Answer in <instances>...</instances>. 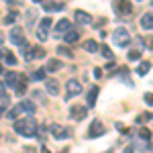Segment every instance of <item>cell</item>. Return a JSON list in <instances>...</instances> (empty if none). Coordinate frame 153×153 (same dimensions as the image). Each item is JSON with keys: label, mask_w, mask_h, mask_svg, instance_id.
I'll return each instance as SVG.
<instances>
[{"label": "cell", "mask_w": 153, "mask_h": 153, "mask_svg": "<svg viewBox=\"0 0 153 153\" xmlns=\"http://www.w3.org/2000/svg\"><path fill=\"white\" fill-rule=\"evenodd\" d=\"M51 25H53V21H51L49 16H45V19L39 21V27H37V39H39V41H47Z\"/></svg>", "instance_id": "3957f363"}, {"label": "cell", "mask_w": 153, "mask_h": 153, "mask_svg": "<svg viewBox=\"0 0 153 153\" xmlns=\"http://www.w3.org/2000/svg\"><path fill=\"white\" fill-rule=\"evenodd\" d=\"M8 106H10V96L4 92V94H0V108H4V110H6Z\"/></svg>", "instance_id": "d4e9b609"}, {"label": "cell", "mask_w": 153, "mask_h": 153, "mask_svg": "<svg viewBox=\"0 0 153 153\" xmlns=\"http://www.w3.org/2000/svg\"><path fill=\"white\" fill-rule=\"evenodd\" d=\"M2 43H4V35L0 33V45H2Z\"/></svg>", "instance_id": "ab89813d"}, {"label": "cell", "mask_w": 153, "mask_h": 153, "mask_svg": "<svg viewBox=\"0 0 153 153\" xmlns=\"http://www.w3.org/2000/svg\"><path fill=\"white\" fill-rule=\"evenodd\" d=\"M8 39H10V43L12 45H23L25 43V31H23V27H12L10 29V33H8Z\"/></svg>", "instance_id": "8992f818"}, {"label": "cell", "mask_w": 153, "mask_h": 153, "mask_svg": "<svg viewBox=\"0 0 153 153\" xmlns=\"http://www.w3.org/2000/svg\"><path fill=\"white\" fill-rule=\"evenodd\" d=\"M139 57H141V49H131L129 55H127V59H129V61H137Z\"/></svg>", "instance_id": "4316f807"}, {"label": "cell", "mask_w": 153, "mask_h": 153, "mask_svg": "<svg viewBox=\"0 0 153 153\" xmlns=\"http://www.w3.org/2000/svg\"><path fill=\"white\" fill-rule=\"evenodd\" d=\"M94 78H102V70H100V68H96V70H94Z\"/></svg>", "instance_id": "74e56055"}, {"label": "cell", "mask_w": 153, "mask_h": 153, "mask_svg": "<svg viewBox=\"0 0 153 153\" xmlns=\"http://www.w3.org/2000/svg\"><path fill=\"white\" fill-rule=\"evenodd\" d=\"M57 53H59V55H65V57H74V53H71V49L68 47V45H61V47H57Z\"/></svg>", "instance_id": "f1b7e54d"}, {"label": "cell", "mask_w": 153, "mask_h": 153, "mask_svg": "<svg viewBox=\"0 0 153 153\" xmlns=\"http://www.w3.org/2000/svg\"><path fill=\"white\" fill-rule=\"evenodd\" d=\"M25 92H27V82H25L23 78H21V82H19V86H16V94H19V96H23Z\"/></svg>", "instance_id": "f546056e"}, {"label": "cell", "mask_w": 153, "mask_h": 153, "mask_svg": "<svg viewBox=\"0 0 153 153\" xmlns=\"http://www.w3.org/2000/svg\"><path fill=\"white\" fill-rule=\"evenodd\" d=\"M45 88H47V94H51V96H57L59 94L57 80H45Z\"/></svg>", "instance_id": "ac0fdd59"}, {"label": "cell", "mask_w": 153, "mask_h": 153, "mask_svg": "<svg viewBox=\"0 0 153 153\" xmlns=\"http://www.w3.org/2000/svg\"><path fill=\"white\" fill-rule=\"evenodd\" d=\"M78 39H80V33H78L76 29H70V31L63 35V41H65L68 45H74V43H78Z\"/></svg>", "instance_id": "9a60e30c"}, {"label": "cell", "mask_w": 153, "mask_h": 153, "mask_svg": "<svg viewBox=\"0 0 153 153\" xmlns=\"http://www.w3.org/2000/svg\"><path fill=\"white\" fill-rule=\"evenodd\" d=\"M43 10L45 12H59V10H63V4L61 2H47V4H43Z\"/></svg>", "instance_id": "d6986e66"}, {"label": "cell", "mask_w": 153, "mask_h": 153, "mask_svg": "<svg viewBox=\"0 0 153 153\" xmlns=\"http://www.w3.org/2000/svg\"><path fill=\"white\" fill-rule=\"evenodd\" d=\"M2 114H4V108H0V118H2Z\"/></svg>", "instance_id": "b9f144b4"}, {"label": "cell", "mask_w": 153, "mask_h": 153, "mask_svg": "<svg viewBox=\"0 0 153 153\" xmlns=\"http://www.w3.org/2000/svg\"><path fill=\"white\" fill-rule=\"evenodd\" d=\"M70 29H71V21H68V19H61V21H57V25H55V31H53V33H55V35H61V33L65 35Z\"/></svg>", "instance_id": "4fadbf2b"}, {"label": "cell", "mask_w": 153, "mask_h": 153, "mask_svg": "<svg viewBox=\"0 0 153 153\" xmlns=\"http://www.w3.org/2000/svg\"><path fill=\"white\" fill-rule=\"evenodd\" d=\"M106 23V19H100V21H98V23H94V27H102V25Z\"/></svg>", "instance_id": "f35d334b"}, {"label": "cell", "mask_w": 153, "mask_h": 153, "mask_svg": "<svg viewBox=\"0 0 153 153\" xmlns=\"http://www.w3.org/2000/svg\"><path fill=\"white\" fill-rule=\"evenodd\" d=\"M143 100L147 102V106H153V92H147V94L143 96Z\"/></svg>", "instance_id": "e575fe53"}, {"label": "cell", "mask_w": 153, "mask_h": 153, "mask_svg": "<svg viewBox=\"0 0 153 153\" xmlns=\"http://www.w3.org/2000/svg\"><path fill=\"white\" fill-rule=\"evenodd\" d=\"M21 108H23V112H27V114H35L37 104L33 100H21Z\"/></svg>", "instance_id": "2e32d148"}, {"label": "cell", "mask_w": 153, "mask_h": 153, "mask_svg": "<svg viewBox=\"0 0 153 153\" xmlns=\"http://www.w3.org/2000/svg\"><path fill=\"white\" fill-rule=\"evenodd\" d=\"M100 53H102V55H104L106 59H112V57H114V55H112V51L106 47V45H102V47H100Z\"/></svg>", "instance_id": "836d02e7"}, {"label": "cell", "mask_w": 153, "mask_h": 153, "mask_svg": "<svg viewBox=\"0 0 153 153\" xmlns=\"http://www.w3.org/2000/svg\"><path fill=\"white\" fill-rule=\"evenodd\" d=\"M139 137H141L143 141H149V139H151V131H149V129H145V127H143V129L139 131Z\"/></svg>", "instance_id": "1f68e13d"}, {"label": "cell", "mask_w": 153, "mask_h": 153, "mask_svg": "<svg viewBox=\"0 0 153 153\" xmlns=\"http://www.w3.org/2000/svg\"><path fill=\"white\" fill-rule=\"evenodd\" d=\"M84 49L90 51V53H96V51H98V43H96L94 39H88V41L84 43Z\"/></svg>", "instance_id": "7402d4cb"}, {"label": "cell", "mask_w": 153, "mask_h": 153, "mask_svg": "<svg viewBox=\"0 0 153 153\" xmlns=\"http://www.w3.org/2000/svg\"><path fill=\"white\" fill-rule=\"evenodd\" d=\"M0 94H4V86L2 84H0Z\"/></svg>", "instance_id": "60d3db41"}, {"label": "cell", "mask_w": 153, "mask_h": 153, "mask_svg": "<svg viewBox=\"0 0 153 153\" xmlns=\"http://www.w3.org/2000/svg\"><path fill=\"white\" fill-rule=\"evenodd\" d=\"M151 4H153V2H151Z\"/></svg>", "instance_id": "f6af8a7d"}, {"label": "cell", "mask_w": 153, "mask_h": 153, "mask_svg": "<svg viewBox=\"0 0 153 153\" xmlns=\"http://www.w3.org/2000/svg\"><path fill=\"white\" fill-rule=\"evenodd\" d=\"M65 88H68V98L82 94V86H80V82H78V80H68Z\"/></svg>", "instance_id": "8fae6325"}, {"label": "cell", "mask_w": 153, "mask_h": 153, "mask_svg": "<svg viewBox=\"0 0 153 153\" xmlns=\"http://www.w3.org/2000/svg\"><path fill=\"white\" fill-rule=\"evenodd\" d=\"M0 55L4 57V61H6L8 65H16V57H14L12 51H0Z\"/></svg>", "instance_id": "44dd1931"}, {"label": "cell", "mask_w": 153, "mask_h": 153, "mask_svg": "<svg viewBox=\"0 0 153 153\" xmlns=\"http://www.w3.org/2000/svg\"><path fill=\"white\" fill-rule=\"evenodd\" d=\"M63 68V63L59 61V59H49L47 61V65H45V71H57Z\"/></svg>", "instance_id": "ffe728a7"}, {"label": "cell", "mask_w": 153, "mask_h": 153, "mask_svg": "<svg viewBox=\"0 0 153 153\" xmlns=\"http://www.w3.org/2000/svg\"><path fill=\"white\" fill-rule=\"evenodd\" d=\"M14 131L21 135V137H37V131H39V127H37V120H33V118H19L16 123H14Z\"/></svg>", "instance_id": "6da1fadb"}, {"label": "cell", "mask_w": 153, "mask_h": 153, "mask_svg": "<svg viewBox=\"0 0 153 153\" xmlns=\"http://www.w3.org/2000/svg\"><path fill=\"white\" fill-rule=\"evenodd\" d=\"M2 71H4V68H2V65H0V76H2Z\"/></svg>", "instance_id": "7bdbcfd3"}, {"label": "cell", "mask_w": 153, "mask_h": 153, "mask_svg": "<svg viewBox=\"0 0 153 153\" xmlns=\"http://www.w3.org/2000/svg\"><path fill=\"white\" fill-rule=\"evenodd\" d=\"M49 131H51L53 139H59V141H63V139L70 137V129H68V127H61V125H51Z\"/></svg>", "instance_id": "52a82bcc"}, {"label": "cell", "mask_w": 153, "mask_h": 153, "mask_svg": "<svg viewBox=\"0 0 153 153\" xmlns=\"http://www.w3.org/2000/svg\"><path fill=\"white\" fill-rule=\"evenodd\" d=\"M149 68H151V63H149V61H141V63H139V68H137V74H139V76H147Z\"/></svg>", "instance_id": "603a6c76"}, {"label": "cell", "mask_w": 153, "mask_h": 153, "mask_svg": "<svg viewBox=\"0 0 153 153\" xmlns=\"http://www.w3.org/2000/svg\"><path fill=\"white\" fill-rule=\"evenodd\" d=\"M21 82V76L16 74V71H6V78H4V84H6V88H16Z\"/></svg>", "instance_id": "7c38bea8"}, {"label": "cell", "mask_w": 153, "mask_h": 153, "mask_svg": "<svg viewBox=\"0 0 153 153\" xmlns=\"http://www.w3.org/2000/svg\"><path fill=\"white\" fill-rule=\"evenodd\" d=\"M8 4H12V6H19V4H23V0H6Z\"/></svg>", "instance_id": "8d00e7d4"}, {"label": "cell", "mask_w": 153, "mask_h": 153, "mask_svg": "<svg viewBox=\"0 0 153 153\" xmlns=\"http://www.w3.org/2000/svg\"><path fill=\"white\" fill-rule=\"evenodd\" d=\"M47 78V71H45V68L43 70H37L33 76H31V80H35V82H41V80H45Z\"/></svg>", "instance_id": "cb8c5ba5"}, {"label": "cell", "mask_w": 153, "mask_h": 153, "mask_svg": "<svg viewBox=\"0 0 153 153\" xmlns=\"http://www.w3.org/2000/svg\"><path fill=\"white\" fill-rule=\"evenodd\" d=\"M86 117H88V106L86 104H71V108H70L71 120H84Z\"/></svg>", "instance_id": "277c9868"}, {"label": "cell", "mask_w": 153, "mask_h": 153, "mask_svg": "<svg viewBox=\"0 0 153 153\" xmlns=\"http://www.w3.org/2000/svg\"><path fill=\"white\" fill-rule=\"evenodd\" d=\"M21 112H23V108H21V104H16V106H14V108H12V110H10V112H8V114H6V117L10 118V120H14V118L19 117V114H21Z\"/></svg>", "instance_id": "83f0119b"}, {"label": "cell", "mask_w": 153, "mask_h": 153, "mask_svg": "<svg viewBox=\"0 0 153 153\" xmlns=\"http://www.w3.org/2000/svg\"><path fill=\"white\" fill-rule=\"evenodd\" d=\"M98 94H100V88H98V86H92V88L88 90V96H86V106H88V108H94L96 106Z\"/></svg>", "instance_id": "30bf717a"}, {"label": "cell", "mask_w": 153, "mask_h": 153, "mask_svg": "<svg viewBox=\"0 0 153 153\" xmlns=\"http://www.w3.org/2000/svg\"><path fill=\"white\" fill-rule=\"evenodd\" d=\"M114 10H117V14H131V10H133V6H131L129 0H114Z\"/></svg>", "instance_id": "ba28073f"}, {"label": "cell", "mask_w": 153, "mask_h": 153, "mask_svg": "<svg viewBox=\"0 0 153 153\" xmlns=\"http://www.w3.org/2000/svg\"><path fill=\"white\" fill-rule=\"evenodd\" d=\"M74 21L80 23V25H88V23H92V16H90L88 12H84V10H76L74 12Z\"/></svg>", "instance_id": "5bb4252c"}, {"label": "cell", "mask_w": 153, "mask_h": 153, "mask_svg": "<svg viewBox=\"0 0 153 153\" xmlns=\"http://www.w3.org/2000/svg\"><path fill=\"white\" fill-rule=\"evenodd\" d=\"M147 120H153V112H145L137 117V123H147Z\"/></svg>", "instance_id": "4dcf8cb0"}, {"label": "cell", "mask_w": 153, "mask_h": 153, "mask_svg": "<svg viewBox=\"0 0 153 153\" xmlns=\"http://www.w3.org/2000/svg\"><path fill=\"white\" fill-rule=\"evenodd\" d=\"M123 153H135V145H127V147H125V151Z\"/></svg>", "instance_id": "d590c367"}, {"label": "cell", "mask_w": 153, "mask_h": 153, "mask_svg": "<svg viewBox=\"0 0 153 153\" xmlns=\"http://www.w3.org/2000/svg\"><path fill=\"white\" fill-rule=\"evenodd\" d=\"M45 55H47V53H45V49L39 47V45H35V47L29 49V53L25 55V59H27V61H33V59H43Z\"/></svg>", "instance_id": "9c48e42d"}, {"label": "cell", "mask_w": 153, "mask_h": 153, "mask_svg": "<svg viewBox=\"0 0 153 153\" xmlns=\"http://www.w3.org/2000/svg\"><path fill=\"white\" fill-rule=\"evenodd\" d=\"M137 39H139V43H141L143 47L153 49V39H151V37H137Z\"/></svg>", "instance_id": "484cf974"}, {"label": "cell", "mask_w": 153, "mask_h": 153, "mask_svg": "<svg viewBox=\"0 0 153 153\" xmlns=\"http://www.w3.org/2000/svg\"><path fill=\"white\" fill-rule=\"evenodd\" d=\"M141 27L147 29V31L153 29V12H145V14L141 16Z\"/></svg>", "instance_id": "e0dca14e"}, {"label": "cell", "mask_w": 153, "mask_h": 153, "mask_svg": "<svg viewBox=\"0 0 153 153\" xmlns=\"http://www.w3.org/2000/svg\"><path fill=\"white\" fill-rule=\"evenodd\" d=\"M112 41H114V45L118 47H129L131 45V35L127 29H123V27H118L112 31Z\"/></svg>", "instance_id": "7a4b0ae2"}, {"label": "cell", "mask_w": 153, "mask_h": 153, "mask_svg": "<svg viewBox=\"0 0 153 153\" xmlns=\"http://www.w3.org/2000/svg\"><path fill=\"white\" fill-rule=\"evenodd\" d=\"M16 16H19V12H16V10L8 12V14L4 16V23H14V21H16Z\"/></svg>", "instance_id": "d6a6232c"}, {"label": "cell", "mask_w": 153, "mask_h": 153, "mask_svg": "<svg viewBox=\"0 0 153 153\" xmlns=\"http://www.w3.org/2000/svg\"><path fill=\"white\" fill-rule=\"evenodd\" d=\"M0 141H2V139H0Z\"/></svg>", "instance_id": "ee69618b"}, {"label": "cell", "mask_w": 153, "mask_h": 153, "mask_svg": "<svg viewBox=\"0 0 153 153\" xmlns=\"http://www.w3.org/2000/svg\"><path fill=\"white\" fill-rule=\"evenodd\" d=\"M106 133V127L100 123V120H92L90 127H88V139H98Z\"/></svg>", "instance_id": "5b68a950"}]
</instances>
